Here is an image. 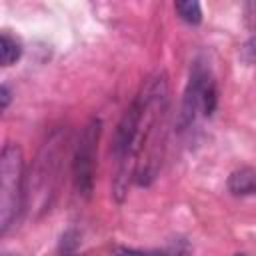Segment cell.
I'll return each mask as SVG.
<instances>
[{
  "label": "cell",
  "mask_w": 256,
  "mask_h": 256,
  "mask_svg": "<svg viewBox=\"0 0 256 256\" xmlns=\"http://www.w3.org/2000/svg\"><path fill=\"white\" fill-rule=\"evenodd\" d=\"M62 144H64V136L62 132L56 130L34 160L30 178H28V190H26L28 206L32 212L40 214L50 206V200L58 184V174H60Z\"/></svg>",
  "instance_id": "6da1fadb"
},
{
  "label": "cell",
  "mask_w": 256,
  "mask_h": 256,
  "mask_svg": "<svg viewBox=\"0 0 256 256\" xmlns=\"http://www.w3.org/2000/svg\"><path fill=\"white\" fill-rule=\"evenodd\" d=\"M114 256H166L160 250H134V248H118Z\"/></svg>",
  "instance_id": "30bf717a"
},
{
  "label": "cell",
  "mask_w": 256,
  "mask_h": 256,
  "mask_svg": "<svg viewBox=\"0 0 256 256\" xmlns=\"http://www.w3.org/2000/svg\"><path fill=\"white\" fill-rule=\"evenodd\" d=\"M24 158L18 144L8 142L0 154V232H8L24 208Z\"/></svg>",
  "instance_id": "7a4b0ae2"
},
{
  "label": "cell",
  "mask_w": 256,
  "mask_h": 256,
  "mask_svg": "<svg viewBox=\"0 0 256 256\" xmlns=\"http://www.w3.org/2000/svg\"><path fill=\"white\" fill-rule=\"evenodd\" d=\"M98 138H100V120L92 118L80 130L74 156H72L74 186H76V192L84 198H88L94 188V160H96Z\"/></svg>",
  "instance_id": "3957f363"
},
{
  "label": "cell",
  "mask_w": 256,
  "mask_h": 256,
  "mask_svg": "<svg viewBox=\"0 0 256 256\" xmlns=\"http://www.w3.org/2000/svg\"><path fill=\"white\" fill-rule=\"evenodd\" d=\"M8 104H10V90H8V86H2L0 88V108L6 110Z\"/></svg>",
  "instance_id": "8fae6325"
},
{
  "label": "cell",
  "mask_w": 256,
  "mask_h": 256,
  "mask_svg": "<svg viewBox=\"0 0 256 256\" xmlns=\"http://www.w3.org/2000/svg\"><path fill=\"white\" fill-rule=\"evenodd\" d=\"M144 98L142 94L136 96V100L126 108V112L122 114L118 126H116V134H114V154L120 162H124L132 152H134V144H136V136L138 130L142 126V118H144Z\"/></svg>",
  "instance_id": "277c9868"
},
{
  "label": "cell",
  "mask_w": 256,
  "mask_h": 256,
  "mask_svg": "<svg viewBox=\"0 0 256 256\" xmlns=\"http://www.w3.org/2000/svg\"><path fill=\"white\" fill-rule=\"evenodd\" d=\"M174 10L188 24H198L202 20V8L196 0H180V2L174 4Z\"/></svg>",
  "instance_id": "ba28073f"
},
{
  "label": "cell",
  "mask_w": 256,
  "mask_h": 256,
  "mask_svg": "<svg viewBox=\"0 0 256 256\" xmlns=\"http://www.w3.org/2000/svg\"><path fill=\"white\" fill-rule=\"evenodd\" d=\"M76 234L74 232H66L62 236V242H60V256H74L76 254Z\"/></svg>",
  "instance_id": "9c48e42d"
},
{
  "label": "cell",
  "mask_w": 256,
  "mask_h": 256,
  "mask_svg": "<svg viewBox=\"0 0 256 256\" xmlns=\"http://www.w3.org/2000/svg\"><path fill=\"white\" fill-rule=\"evenodd\" d=\"M238 256H242V254H238Z\"/></svg>",
  "instance_id": "7c38bea8"
},
{
  "label": "cell",
  "mask_w": 256,
  "mask_h": 256,
  "mask_svg": "<svg viewBox=\"0 0 256 256\" xmlns=\"http://www.w3.org/2000/svg\"><path fill=\"white\" fill-rule=\"evenodd\" d=\"M228 190L236 196L256 194V168L244 166V168L234 170L228 178Z\"/></svg>",
  "instance_id": "8992f818"
},
{
  "label": "cell",
  "mask_w": 256,
  "mask_h": 256,
  "mask_svg": "<svg viewBox=\"0 0 256 256\" xmlns=\"http://www.w3.org/2000/svg\"><path fill=\"white\" fill-rule=\"evenodd\" d=\"M20 54H22L20 42L4 32V34L0 36V62H2V66L14 64V62L20 58Z\"/></svg>",
  "instance_id": "52a82bcc"
},
{
  "label": "cell",
  "mask_w": 256,
  "mask_h": 256,
  "mask_svg": "<svg viewBox=\"0 0 256 256\" xmlns=\"http://www.w3.org/2000/svg\"><path fill=\"white\" fill-rule=\"evenodd\" d=\"M212 84L214 82L208 76V72L200 64H196L192 74H190V82H188V88H186V94H184V102H182V110H180V126L182 128H186L194 120L196 110H198V106H202L204 94Z\"/></svg>",
  "instance_id": "5b68a950"
}]
</instances>
